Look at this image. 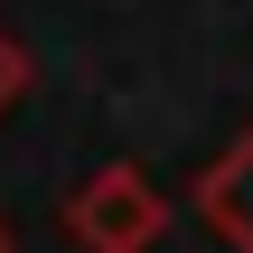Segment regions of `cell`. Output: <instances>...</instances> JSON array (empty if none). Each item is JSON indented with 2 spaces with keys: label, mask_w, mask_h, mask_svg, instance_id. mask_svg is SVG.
<instances>
[{
  "label": "cell",
  "mask_w": 253,
  "mask_h": 253,
  "mask_svg": "<svg viewBox=\"0 0 253 253\" xmlns=\"http://www.w3.org/2000/svg\"><path fill=\"white\" fill-rule=\"evenodd\" d=\"M75 225H84L103 253H141V244H150V197H141V178H131V169H113V178L75 207Z\"/></svg>",
  "instance_id": "6da1fadb"
},
{
  "label": "cell",
  "mask_w": 253,
  "mask_h": 253,
  "mask_svg": "<svg viewBox=\"0 0 253 253\" xmlns=\"http://www.w3.org/2000/svg\"><path fill=\"white\" fill-rule=\"evenodd\" d=\"M207 216H216V225L253 253V141L225 160V169H207Z\"/></svg>",
  "instance_id": "7a4b0ae2"
}]
</instances>
